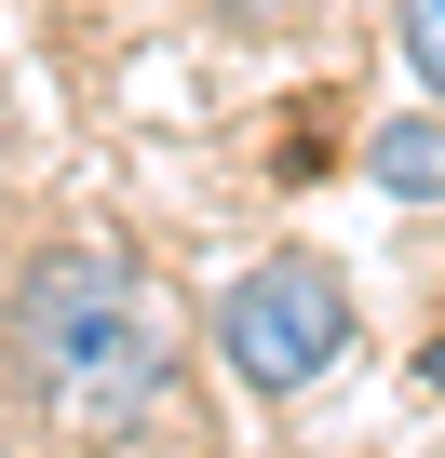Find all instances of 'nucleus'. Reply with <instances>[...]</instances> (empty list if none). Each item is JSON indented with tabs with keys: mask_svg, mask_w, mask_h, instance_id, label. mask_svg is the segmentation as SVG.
<instances>
[{
	"mask_svg": "<svg viewBox=\"0 0 445 458\" xmlns=\"http://www.w3.org/2000/svg\"><path fill=\"white\" fill-rule=\"evenodd\" d=\"M0 364L28 377V404L81 418V431H135L175 377V337L135 297L122 243H41L14 270V324H0Z\"/></svg>",
	"mask_w": 445,
	"mask_h": 458,
	"instance_id": "1",
	"label": "nucleus"
},
{
	"mask_svg": "<svg viewBox=\"0 0 445 458\" xmlns=\"http://www.w3.org/2000/svg\"><path fill=\"white\" fill-rule=\"evenodd\" d=\"M216 364H230L257 404L324 391V377L351 364V284H338L311 243H284V257L230 270V284H216Z\"/></svg>",
	"mask_w": 445,
	"mask_h": 458,
	"instance_id": "2",
	"label": "nucleus"
},
{
	"mask_svg": "<svg viewBox=\"0 0 445 458\" xmlns=\"http://www.w3.org/2000/svg\"><path fill=\"white\" fill-rule=\"evenodd\" d=\"M364 175H378L391 202H445V122H432V108H418V122H378Z\"/></svg>",
	"mask_w": 445,
	"mask_h": 458,
	"instance_id": "3",
	"label": "nucleus"
},
{
	"mask_svg": "<svg viewBox=\"0 0 445 458\" xmlns=\"http://www.w3.org/2000/svg\"><path fill=\"white\" fill-rule=\"evenodd\" d=\"M391 41H405V68H418V95L445 108V0H391Z\"/></svg>",
	"mask_w": 445,
	"mask_h": 458,
	"instance_id": "4",
	"label": "nucleus"
},
{
	"mask_svg": "<svg viewBox=\"0 0 445 458\" xmlns=\"http://www.w3.org/2000/svg\"><path fill=\"white\" fill-rule=\"evenodd\" d=\"M418 391H432V404H445V337H418Z\"/></svg>",
	"mask_w": 445,
	"mask_h": 458,
	"instance_id": "5",
	"label": "nucleus"
},
{
	"mask_svg": "<svg viewBox=\"0 0 445 458\" xmlns=\"http://www.w3.org/2000/svg\"><path fill=\"white\" fill-rule=\"evenodd\" d=\"M0 458H14V445H0Z\"/></svg>",
	"mask_w": 445,
	"mask_h": 458,
	"instance_id": "6",
	"label": "nucleus"
}]
</instances>
